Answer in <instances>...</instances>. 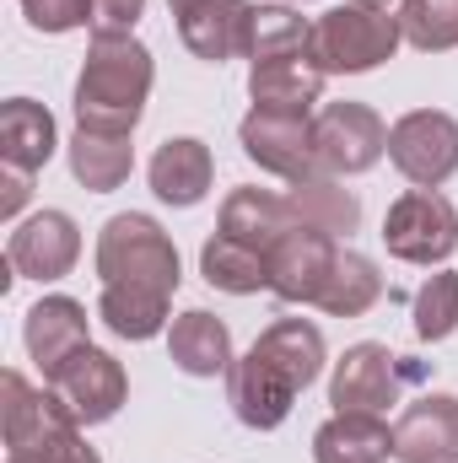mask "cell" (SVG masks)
I'll return each mask as SVG.
<instances>
[{
  "label": "cell",
  "instance_id": "cell-15",
  "mask_svg": "<svg viewBox=\"0 0 458 463\" xmlns=\"http://www.w3.org/2000/svg\"><path fill=\"white\" fill-rule=\"evenodd\" d=\"M324 71L297 54V60H270V65H253L248 71V98L259 114H291V118H313L324 103Z\"/></svg>",
  "mask_w": 458,
  "mask_h": 463
},
{
  "label": "cell",
  "instance_id": "cell-20",
  "mask_svg": "<svg viewBox=\"0 0 458 463\" xmlns=\"http://www.w3.org/2000/svg\"><path fill=\"white\" fill-rule=\"evenodd\" d=\"M167 355L189 377H227V366L237 361L232 355V329L205 307H189L167 324Z\"/></svg>",
  "mask_w": 458,
  "mask_h": 463
},
{
  "label": "cell",
  "instance_id": "cell-17",
  "mask_svg": "<svg viewBox=\"0 0 458 463\" xmlns=\"http://www.w3.org/2000/svg\"><path fill=\"white\" fill-rule=\"evenodd\" d=\"M178 38L195 60L205 65H227L232 54H243V27H248V0H195L184 11H173Z\"/></svg>",
  "mask_w": 458,
  "mask_h": 463
},
{
  "label": "cell",
  "instance_id": "cell-28",
  "mask_svg": "<svg viewBox=\"0 0 458 463\" xmlns=\"http://www.w3.org/2000/svg\"><path fill=\"white\" fill-rule=\"evenodd\" d=\"M200 275L227 291V297H253V291H270V253L237 242L227 232H216L205 248H200Z\"/></svg>",
  "mask_w": 458,
  "mask_h": 463
},
{
  "label": "cell",
  "instance_id": "cell-30",
  "mask_svg": "<svg viewBox=\"0 0 458 463\" xmlns=\"http://www.w3.org/2000/svg\"><path fill=\"white\" fill-rule=\"evenodd\" d=\"M399 27L410 49L448 54L458 49V0H399Z\"/></svg>",
  "mask_w": 458,
  "mask_h": 463
},
{
  "label": "cell",
  "instance_id": "cell-32",
  "mask_svg": "<svg viewBox=\"0 0 458 463\" xmlns=\"http://www.w3.org/2000/svg\"><path fill=\"white\" fill-rule=\"evenodd\" d=\"M22 16L38 33H76L92 27V0H22Z\"/></svg>",
  "mask_w": 458,
  "mask_h": 463
},
{
  "label": "cell",
  "instance_id": "cell-23",
  "mask_svg": "<svg viewBox=\"0 0 458 463\" xmlns=\"http://www.w3.org/2000/svg\"><path fill=\"white\" fill-rule=\"evenodd\" d=\"M286 205H291V222L297 227H313V232H324V237H335V242L361 227L356 189H345L340 178H329V173H313V178L291 184L286 189Z\"/></svg>",
  "mask_w": 458,
  "mask_h": 463
},
{
  "label": "cell",
  "instance_id": "cell-11",
  "mask_svg": "<svg viewBox=\"0 0 458 463\" xmlns=\"http://www.w3.org/2000/svg\"><path fill=\"white\" fill-rule=\"evenodd\" d=\"M297 393H302V388L253 345H248V355H237L227 366V404L248 431H275V426L291 415Z\"/></svg>",
  "mask_w": 458,
  "mask_h": 463
},
{
  "label": "cell",
  "instance_id": "cell-9",
  "mask_svg": "<svg viewBox=\"0 0 458 463\" xmlns=\"http://www.w3.org/2000/svg\"><path fill=\"white\" fill-rule=\"evenodd\" d=\"M81 259V227L65 216V211H38L27 222H16L5 237V264L16 280H65Z\"/></svg>",
  "mask_w": 458,
  "mask_h": 463
},
{
  "label": "cell",
  "instance_id": "cell-27",
  "mask_svg": "<svg viewBox=\"0 0 458 463\" xmlns=\"http://www.w3.org/2000/svg\"><path fill=\"white\" fill-rule=\"evenodd\" d=\"M167 307H173V297L151 291V286H103L98 291V318L119 340H157L167 329Z\"/></svg>",
  "mask_w": 458,
  "mask_h": 463
},
{
  "label": "cell",
  "instance_id": "cell-24",
  "mask_svg": "<svg viewBox=\"0 0 458 463\" xmlns=\"http://www.w3.org/2000/svg\"><path fill=\"white\" fill-rule=\"evenodd\" d=\"M308 38H313V22H308L291 0H264V5H248L243 60H253V65L297 60V54H308Z\"/></svg>",
  "mask_w": 458,
  "mask_h": 463
},
{
  "label": "cell",
  "instance_id": "cell-16",
  "mask_svg": "<svg viewBox=\"0 0 458 463\" xmlns=\"http://www.w3.org/2000/svg\"><path fill=\"white\" fill-rule=\"evenodd\" d=\"M0 388H5V453H38L49 437H60V431L76 426L65 415V404L49 393V383L33 388L22 372H5Z\"/></svg>",
  "mask_w": 458,
  "mask_h": 463
},
{
  "label": "cell",
  "instance_id": "cell-8",
  "mask_svg": "<svg viewBox=\"0 0 458 463\" xmlns=\"http://www.w3.org/2000/svg\"><path fill=\"white\" fill-rule=\"evenodd\" d=\"M421 377V366L410 355H394L377 340H361L335 361L329 372V404L335 410H361V415H383L388 404H399V388Z\"/></svg>",
  "mask_w": 458,
  "mask_h": 463
},
{
  "label": "cell",
  "instance_id": "cell-12",
  "mask_svg": "<svg viewBox=\"0 0 458 463\" xmlns=\"http://www.w3.org/2000/svg\"><path fill=\"white\" fill-rule=\"evenodd\" d=\"M335 253H340L335 237H324L313 227H291L270 248V297L286 302V307L319 302V291H324V280L335 269Z\"/></svg>",
  "mask_w": 458,
  "mask_h": 463
},
{
  "label": "cell",
  "instance_id": "cell-1",
  "mask_svg": "<svg viewBox=\"0 0 458 463\" xmlns=\"http://www.w3.org/2000/svg\"><path fill=\"white\" fill-rule=\"evenodd\" d=\"M151 81H157L151 49L135 33H92L76 76V124L135 135V124L146 118Z\"/></svg>",
  "mask_w": 458,
  "mask_h": 463
},
{
  "label": "cell",
  "instance_id": "cell-18",
  "mask_svg": "<svg viewBox=\"0 0 458 463\" xmlns=\"http://www.w3.org/2000/svg\"><path fill=\"white\" fill-rule=\"evenodd\" d=\"M54 151H60V129H54V114L43 103H33V98L0 103V167H22L38 178Z\"/></svg>",
  "mask_w": 458,
  "mask_h": 463
},
{
  "label": "cell",
  "instance_id": "cell-38",
  "mask_svg": "<svg viewBox=\"0 0 458 463\" xmlns=\"http://www.w3.org/2000/svg\"><path fill=\"white\" fill-rule=\"evenodd\" d=\"M361 5H383V11H388V5H394V0H361Z\"/></svg>",
  "mask_w": 458,
  "mask_h": 463
},
{
  "label": "cell",
  "instance_id": "cell-5",
  "mask_svg": "<svg viewBox=\"0 0 458 463\" xmlns=\"http://www.w3.org/2000/svg\"><path fill=\"white\" fill-rule=\"evenodd\" d=\"M388 162L410 189H443L458 173V118L443 109H410L388 124Z\"/></svg>",
  "mask_w": 458,
  "mask_h": 463
},
{
  "label": "cell",
  "instance_id": "cell-14",
  "mask_svg": "<svg viewBox=\"0 0 458 463\" xmlns=\"http://www.w3.org/2000/svg\"><path fill=\"white\" fill-rule=\"evenodd\" d=\"M146 178H151V194H157L162 205L189 211V205H200V200L211 194V184H216V156H211L205 140L178 135V140H162V146H157Z\"/></svg>",
  "mask_w": 458,
  "mask_h": 463
},
{
  "label": "cell",
  "instance_id": "cell-26",
  "mask_svg": "<svg viewBox=\"0 0 458 463\" xmlns=\"http://www.w3.org/2000/svg\"><path fill=\"white\" fill-rule=\"evenodd\" d=\"M253 350H264L302 393L319 383V372H324V361H329V350H324V329L319 324H308V318H275L259 340H253Z\"/></svg>",
  "mask_w": 458,
  "mask_h": 463
},
{
  "label": "cell",
  "instance_id": "cell-34",
  "mask_svg": "<svg viewBox=\"0 0 458 463\" xmlns=\"http://www.w3.org/2000/svg\"><path fill=\"white\" fill-rule=\"evenodd\" d=\"M146 0H92V33H135Z\"/></svg>",
  "mask_w": 458,
  "mask_h": 463
},
{
  "label": "cell",
  "instance_id": "cell-10",
  "mask_svg": "<svg viewBox=\"0 0 458 463\" xmlns=\"http://www.w3.org/2000/svg\"><path fill=\"white\" fill-rule=\"evenodd\" d=\"M243 156L259 173H275L286 184H302L319 173V151H313V118H291V114H259L248 109V118L237 124Z\"/></svg>",
  "mask_w": 458,
  "mask_h": 463
},
{
  "label": "cell",
  "instance_id": "cell-19",
  "mask_svg": "<svg viewBox=\"0 0 458 463\" xmlns=\"http://www.w3.org/2000/svg\"><path fill=\"white\" fill-rule=\"evenodd\" d=\"M87 307L76 302V297H43L38 307H27V318H22V345L27 355L43 366V372H54L65 355H76L81 345H92L87 340Z\"/></svg>",
  "mask_w": 458,
  "mask_h": 463
},
{
  "label": "cell",
  "instance_id": "cell-21",
  "mask_svg": "<svg viewBox=\"0 0 458 463\" xmlns=\"http://www.w3.org/2000/svg\"><path fill=\"white\" fill-rule=\"evenodd\" d=\"M394 458V431L383 415L335 410L313 431V463H388Z\"/></svg>",
  "mask_w": 458,
  "mask_h": 463
},
{
  "label": "cell",
  "instance_id": "cell-36",
  "mask_svg": "<svg viewBox=\"0 0 458 463\" xmlns=\"http://www.w3.org/2000/svg\"><path fill=\"white\" fill-rule=\"evenodd\" d=\"M5 463H33L27 453H5Z\"/></svg>",
  "mask_w": 458,
  "mask_h": 463
},
{
  "label": "cell",
  "instance_id": "cell-25",
  "mask_svg": "<svg viewBox=\"0 0 458 463\" xmlns=\"http://www.w3.org/2000/svg\"><path fill=\"white\" fill-rule=\"evenodd\" d=\"M291 227H297V222H291L286 194H270V189H232L227 200H222V227L216 232H227L237 242L270 253Z\"/></svg>",
  "mask_w": 458,
  "mask_h": 463
},
{
  "label": "cell",
  "instance_id": "cell-33",
  "mask_svg": "<svg viewBox=\"0 0 458 463\" xmlns=\"http://www.w3.org/2000/svg\"><path fill=\"white\" fill-rule=\"evenodd\" d=\"M33 463H103L98 458V448L81 437V426H71V431H60V437H49L38 453H27Z\"/></svg>",
  "mask_w": 458,
  "mask_h": 463
},
{
  "label": "cell",
  "instance_id": "cell-29",
  "mask_svg": "<svg viewBox=\"0 0 458 463\" xmlns=\"http://www.w3.org/2000/svg\"><path fill=\"white\" fill-rule=\"evenodd\" d=\"M377 302H383V275H377V264H372L367 253H356V248H340V253H335V269H329V280H324V291H319L313 307H324L329 318H361V313H372Z\"/></svg>",
  "mask_w": 458,
  "mask_h": 463
},
{
  "label": "cell",
  "instance_id": "cell-22",
  "mask_svg": "<svg viewBox=\"0 0 458 463\" xmlns=\"http://www.w3.org/2000/svg\"><path fill=\"white\" fill-rule=\"evenodd\" d=\"M65 162H71V178H76L81 189L114 194L119 184L135 173V146H129V135L76 124V135H71V146H65Z\"/></svg>",
  "mask_w": 458,
  "mask_h": 463
},
{
  "label": "cell",
  "instance_id": "cell-7",
  "mask_svg": "<svg viewBox=\"0 0 458 463\" xmlns=\"http://www.w3.org/2000/svg\"><path fill=\"white\" fill-rule=\"evenodd\" d=\"M43 383H49V393L65 404V415L76 426L114 420L119 410H124V399H129V377H124L119 355H109V350H98V345H81L76 355H65L54 372H43Z\"/></svg>",
  "mask_w": 458,
  "mask_h": 463
},
{
  "label": "cell",
  "instance_id": "cell-3",
  "mask_svg": "<svg viewBox=\"0 0 458 463\" xmlns=\"http://www.w3.org/2000/svg\"><path fill=\"white\" fill-rule=\"evenodd\" d=\"M92 264H98L103 286H151V291L173 297L178 280H184L173 237L162 232L157 216H140V211H124V216L103 222L98 248H92Z\"/></svg>",
  "mask_w": 458,
  "mask_h": 463
},
{
  "label": "cell",
  "instance_id": "cell-13",
  "mask_svg": "<svg viewBox=\"0 0 458 463\" xmlns=\"http://www.w3.org/2000/svg\"><path fill=\"white\" fill-rule=\"evenodd\" d=\"M394 458L399 463H458V399L426 393L394 420Z\"/></svg>",
  "mask_w": 458,
  "mask_h": 463
},
{
  "label": "cell",
  "instance_id": "cell-37",
  "mask_svg": "<svg viewBox=\"0 0 458 463\" xmlns=\"http://www.w3.org/2000/svg\"><path fill=\"white\" fill-rule=\"evenodd\" d=\"M184 5H195V0H167V11H184Z\"/></svg>",
  "mask_w": 458,
  "mask_h": 463
},
{
  "label": "cell",
  "instance_id": "cell-39",
  "mask_svg": "<svg viewBox=\"0 0 458 463\" xmlns=\"http://www.w3.org/2000/svg\"><path fill=\"white\" fill-rule=\"evenodd\" d=\"M291 5H302V0H291Z\"/></svg>",
  "mask_w": 458,
  "mask_h": 463
},
{
  "label": "cell",
  "instance_id": "cell-6",
  "mask_svg": "<svg viewBox=\"0 0 458 463\" xmlns=\"http://www.w3.org/2000/svg\"><path fill=\"white\" fill-rule=\"evenodd\" d=\"M313 151H319V173L361 178L388 156V124L367 103H324L313 114Z\"/></svg>",
  "mask_w": 458,
  "mask_h": 463
},
{
  "label": "cell",
  "instance_id": "cell-2",
  "mask_svg": "<svg viewBox=\"0 0 458 463\" xmlns=\"http://www.w3.org/2000/svg\"><path fill=\"white\" fill-rule=\"evenodd\" d=\"M405 43V27L394 11L383 5H361V0H345L329 5L319 22H313V38H308V60L324 71V76H367L377 65H388Z\"/></svg>",
  "mask_w": 458,
  "mask_h": 463
},
{
  "label": "cell",
  "instance_id": "cell-35",
  "mask_svg": "<svg viewBox=\"0 0 458 463\" xmlns=\"http://www.w3.org/2000/svg\"><path fill=\"white\" fill-rule=\"evenodd\" d=\"M0 222H16L22 216V205H27V194H33V173H22V167H0Z\"/></svg>",
  "mask_w": 458,
  "mask_h": 463
},
{
  "label": "cell",
  "instance_id": "cell-4",
  "mask_svg": "<svg viewBox=\"0 0 458 463\" xmlns=\"http://www.w3.org/2000/svg\"><path fill=\"white\" fill-rule=\"evenodd\" d=\"M383 242L399 264H448L458 248V211L443 189H405L388 216H383Z\"/></svg>",
  "mask_w": 458,
  "mask_h": 463
},
{
  "label": "cell",
  "instance_id": "cell-31",
  "mask_svg": "<svg viewBox=\"0 0 458 463\" xmlns=\"http://www.w3.org/2000/svg\"><path fill=\"white\" fill-rule=\"evenodd\" d=\"M410 318H415V335H421L426 345L458 335V269L426 275V286H421L415 302H410Z\"/></svg>",
  "mask_w": 458,
  "mask_h": 463
}]
</instances>
